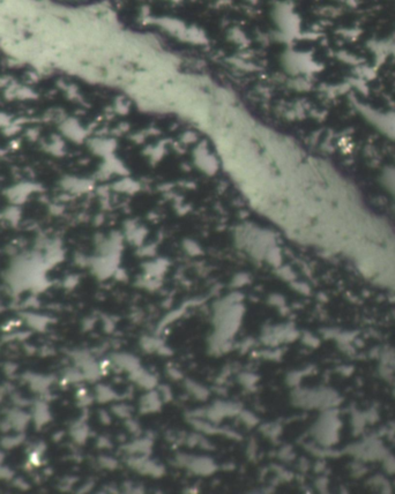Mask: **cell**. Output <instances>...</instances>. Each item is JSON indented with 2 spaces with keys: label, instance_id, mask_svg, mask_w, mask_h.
I'll return each instance as SVG.
<instances>
[{
  "label": "cell",
  "instance_id": "1",
  "mask_svg": "<svg viewBox=\"0 0 395 494\" xmlns=\"http://www.w3.org/2000/svg\"><path fill=\"white\" fill-rule=\"evenodd\" d=\"M365 117L373 123L380 131L395 139V113H378L376 111H364Z\"/></svg>",
  "mask_w": 395,
  "mask_h": 494
},
{
  "label": "cell",
  "instance_id": "2",
  "mask_svg": "<svg viewBox=\"0 0 395 494\" xmlns=\"http://www.w3.org/2000/svg\"><path fill=\"white\" fill-rule=\"evenodd\" d=\"M243 419L245 420V422L247 424H250V425H254L256 423V419L253 417L252 414H246V416H243Z\"/></svg>",
  "mask_w": 395,
  "mask_h": 494
}]
</instances>
